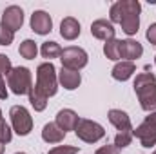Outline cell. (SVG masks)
Listing matches in <instances>:
<instances>
[{"mask_svg":"<svg viewBox=\"0 0 156 154\" xmlns=\"http://www.w3.org/2000/svg\"><path fill=\"white\" fill-rule=\"evenodd\" d=\"M140 11L142 5L138 0H118L111 5V24H120L125 35H136L140 27Z\"/></svg>","mask_w":156,"mask_h":154,"instance_id":"obj_1","label":"cell"},{"mask_svg":"<svg viewBox=\"0 0 156 154\" xmlns=\"http://www.w3.org/2000/svg\"><path fill=\"white\" fill-rule=\"evenodd\" d=\"M134 93L140 105L147 113L156 111V76L153 73H140L134 80Z\"/></svg>","mask_w":156,"mask_h":154,"instance_id":"obj_2","label":"cell"},{"mask_svg":"<svg viewBox=\"0 0 156 154\" xmlns=\"http://www.w3.org/2000/svg\"><path fill=\"white\" fill-rule=\"evenodd\" d=\"M40 91L49 98V96H55L56 91H58V75H56V69L51 62H44L37 67V83Z\"/></svg>","mask_w":156,"mask_h":154,"instance_id":"obj_3","label":"cell"},{"mask_svg":"<svg viewBox=\"0 0 156 154\" xmlns=\"http://www.w3.org/2000/svg\"><path fill=\"white\" fill-rule=\"evenodd\" d=\"M7 85L18 96L20 94H29V91L33 87L31 71L27 67H13L9 71V75H7Z\"/></svg>","mask_w":156,"mask_h":154,"instance_id":"obj_4","label":"cell"},{"mask_svg":"<svg viewBox=\"0 0 156 154\" xmlns=\"http://www.w3.org/2000/svg\"><path fill=\"white\" fill-rule=\"evenodd\" d=\"M133 136H136L142 143V147L151 149L156 145V113L145 116L144 123H140L136 129H133Z\"/></svg>","mask_w":156,"mask_h":154,"instance_id":"obj_5","label":"cell"},{"mask_svg":"<svg viewBox=\"0 0 156 154\" xmlns=\"http://www.w3.org/2000/svg\"><path fill=\"white\" fill-rule=\"evenodd\" d=\"M11 116V123H13V131L18 136H27L33 129V118L29 114V111L22 105H13L9 109Z\"/></svg>","mask_w":156,"mask_h":154,"instance_id":"obj_6","label":"cell"},{"mask_svg":"<svg viewBox=\"0 0 156 154\" xmlns=\"http://www.w3.org/2000/svg\"><path fill=\"white\" fill-rule=\"evenodd\" d=\"M75 134L85 143H96L105 136V131L100 123H96L93 120H80L75 129Z\"/></svg>","mask_w":156,"mask_h":154,"instance_id":"obj_7","label":"cell"},{"mask_svg":"<svg viewBox=\"0 0 156 154\" xmlns=\"http://www.w3.org/2000/svg\"><path fill=\"white\" fill-rule=\"evenodd\" d=\"M60 60H62V67L66 69H73V71H80L82 67L87 65V53L76 47V45H71V47H66L62 49V54H60Z\"/></svg>","mask_w":156,"mask_h":154,"instance_id":"obj_8","label":"cell"},{"mask_svg":"<svg viewBox=\"0 0 156 154\" xmlns=\"http://www.w3.org/2000/svg\"><path fill=\"white\" fill-rule=\"evenodd\" d=\"M24 24V11L18 5H9L2 13V26H5L9 31H18Z\"/></svg>","mask_w":156,"mask_h":154,"instance_id":"obj_9","label":"cell"},{"mask_svg":"<svg viewBox=\"0 0 156 154\" xmlns=\"http://www.w3.org/2000/svg\"><path fill=\"white\" fill-rule=\"evenodd\" d=\"M144 54V47L136 40H120V58H125V62H133Z\"/></svg>","mask_w":156,"mask_h":154,"instance_id":"obj_10","label":"cell"},{"mask_svg":"<svg viewBox=\"0 0 156 154\" xmlns=\"http://www.w3.org/2000/svg\"><path fill=\"white\" fill-rule=\"evenodd\" d=\"M115 33H116L115 26H113L111 22L104 20V18L94 20V22L91 24V35H93L94 38H98V40H104V42L113 40L115 38Z\"/></svg>","mask_w":156,"mask_h":154,"instance_id":"obj_11","label":"cell"},{"mask_svg":"<svg viewBox=\"0 0 156 154\" xmlns=\"http://www.w3.org/2000/svg\"><path fill=\"white\" fill-rule=\"evenodd\" d=\"M31 29L37 35H47L53 29V20L45 11H35L31 15Z\"/></svg>","mask_w":156,"mask_h":154,"instance_id":"obj_12","label":"cell"},{"mask_svg":"<svg viewBox=\"0 0 156 154\" xmlns=\"http://www.w3.org/2000/svg\"><path fill=\"white\" fill-rule=\"evenodd\" d=\"M78 121H80V118H78V114L73 109H62V111H58L55 123H56L64 132H67V131H75V129H76Z\"/></svg>","mask_w":156,"mask_h":154,"instance_id":"obj_13","label":"cell"},{"mask_svg":"<svg viewBox=\"0 0 156 154\" xmlns=\"http://www.w3.org/2000/svg\"><path fill=\"white\" fill-rule=\"evenodd\" d=\"M107 116H109V121L118 129V132H133V123L127 113L120 109H111Z\"/></svg>","mask_w":156,"mask_h":154,"instance_id":"obj_14","label":"cell"},{"mask_svg":"<svg viewBox=\"0 0 156 154\" xmlns=\"http://www.w3.org/2000/svg\"><path fill=\"white\" fill-rule=\"evenodd\" d=\"M58 82L62 83L64 89H67V91H75L78 85H80V82H82V76H80L78 71L62 67L60 73H58Z\"/></svg>","mask_w":156,"mask_h":154,"instance_id":"obj_15","label":"cell"},{"mask_svg":"<svg viewBox=\"0 0 156 154\" xmlns=\"http://www.w3.org/2000/svg\"><path fill=\"white\" fill-rule=\"evenodd\" d=\"M64 138H66V132L55 121L44 125V129H42V140L44 142H47V143H60Z\"/></svg>","mask_w":156,"mask_h":154,"instance_id":"obj_16","label":"cell"},{"mask_svg":"<svg viewBox=\"0 0 156 154\" xmlns=\"http://www.w3.org/2000/svg\"><path fill=\"white\" fill-rule=\"evenodd\" d=\"M60 35L66 40H75L80 37V22L73 16H67L60 24Z\"/></svg>","mask_w":156,"mask_h":154,"instance_id":"obj_17","label":"cell"},{"mask_svg":"<svg viewBox=\"0 0 156 154\" xmlns=\"http://www.w3.org/2000/svg\"><path fill=\"white\" fill-rule=\"evenodd\" d=\"M136 71V65L133 64V62H125V60H122V62H118L116 65L113 67V78L118 80V82H125V80H129V78L133 76V73Z\"/></svg>","mask_w":156,"mask_h":154,"instance_id":"obj_18","label":"cell"},{"mask_svg":"<svg viewBox=\"0 0 156 154\" xmlns=\"http://www.w3.org/2000/svg\"><path fill=\"white\" fill-rule=\"evenodd\" d=\"M29 103L33 105V109L35 111H44L45 107H47V96L40 91L37 85H33L31 87V91H29Z\"/></svg>","mask_w":156,"mask_h":154,"instance_id":"obj_19","label":"cell"},{"mask_svg":"<svg viewBox=\"0 0 156 154\" xmlns=\"http://www.w3.org/2000/svg\"><path fill=\"white\" fill-rule=\"evenodd\" d=\"M40 53H42L44 58H47V60L51 62L53 58H58V56L62 54V47H60L56 42H44L42 47H40Z\"/></svg>","mask_w":156,"mask_h":154,"instance_id":"obj_20","label":"cell"},{"mask_svg":"<svg viewBox=\"0 0 156 154\" xmlns=\"http://www.w3.org/2000/svg\"><path fill=\"white\" fill-rule=\"evenodd\" d=\"M18 53H20L22 58H26V60H33V58H37L38 47H37V44H35L33 40H24V42L20 44V47H18Z\"/></svg>","mask_w":156,"mask_h":154,"instance_id":"obj_21","label":"cell"},{"mask_svg":"<svg viewBox=\"0 0 156 154\" xmlns=\"http://www.w3.org/2000/svg\"><path fill=\"white\" fill-rule=\"evenodd\" d=\"M104 54L109 60H120V40H107L104 44Z\"/></svg>","mask_w":156,"mask_h":154,"instance_id":"obj_22","label":"cell"},{"mask_svg":"<svg viewBox=\"0 0 156 154\" xmlns=\"http://www.w3.org/2000/svg\"><path fill=\"white\" fill-rule=\"evenodd\" d=\"M133 132H118L116 138H115V147L116 149H123V147H129L131 142H133Z\"/></svg>","mask_w":156,"mask_h":154,"instance_id":"obj_23","label":"cell"},{"mask_svg":"<svg viewBox=\"0 0 156 154\" xmlns=\"http://www.w3.org/2000/svg\"><path fill=\"white\" fill-rule=\"evenodd\" d=\"M11 138H13V131H11V127L5 123V120H0V143L5 145V143L11 142Z\"/></svg>","mask_w":156,"mask_h":154,"instance_id":"obj_24","label":"cell"},{"mask_svg":"<svg viewBox=\"0 0 156 154\" xmlns=\"http://www.w3.org/2000/svg\"><path fill=\"white\" fill-rule=\"evenodd\" d=\"M15 38V33L9 31L5 26H2L0 22V45H11V42Z\"/></svg>","mask_w":156,"mask_h":154,"instance_id":"obj_25","label":"cell"},{"mask_svg":"<svg viewBox=\"0 0 156 154\" xmlns=\"http://www.w3.org/2000/svg\"><path fill=\"white\" fill-rule=\"evenodd\" d=\"M78 147H69V145H58L55 149H51L47 154H76Z\"/></svg>","mask_w":156,"mask_h":154,"instance_id":"obj_26","label":"cell"},{"mask_svg":"<svg viewBox=\"0 0 156 154\" xmlns=\"http://www.w3.org/2000/svg\"><path fill=\"white\" fill-rule=\"evenodd\" d=\"M11 69H13L11 67V60L5 54H0V78L4 76V75H9Z\"/></svg>","mask_w":156,"mask_h":154,"instance_id":"obj_27","label":"cell"},{"mask_svg":"<svg viewBox=\"0 0 156 154\" xmlns=\"http://www.w3.org/2000/svg\"><path fill=\"white\" fill-rule=\"evenodd\" d=\"M94 154H120V149H116L115 145H104V147H100Z\"/></svg>","mask_w":156,"mask_h":154,"instance_id":"obj_28","label":"cell"},{"mask_svg":"<svg viewBox=\"0 0 156 154\" xmlns=\"http://www.w3.org/2000/svg\"><path fill=\"white\" fill-rule=\"evenodd\" d=\"M145 38L149 40L153 45H156V24H151V26H149V29H147V33H145Z\"/></svg>","mask_w":156,"mask_h":154,"instance_id":"obj_29","label":"cell"},{"mask_svg":"<svg viewBox=\"0 0 156 154\" xmlns=\"http://www.w3.org/2000/svg\"><path fill=\"white\" fill-rule=\"evenodd\" d=\"M5 98H7V89H5L4 80L0 78V100H5Z\"/></svg>","mask_w":156,"mask_h":154,"instance_id":"obj_30","label":"cell"},{"mask_svg":"<svg viewBox=\"0 0 156 154\" xmlns=\"http://www.w3.org/2000/svg\"><path fill=\"white\" fill-rule=\"evenodd\" d=\"M4 151H5V149H4V145L0 143V154H4Z\"/></svg>","mask_w":156,"mask_h":154,"instance_id":"obj_31","label":"cell"},{"mask_svg":"<svg viewBox=\"0 0 156 154\" xmlns=\"http://www.w3.org/2000/svg\"><path fill=\"white\" fill-rule=\"evenodd\" d=\"M15 154H26V152H15Z\"/></svg>","mask_w":156,"mask_h":154,"instance_id":"obj_32","label":"cell"},{"mask_svg":"<svg viewBox=\"0 0 156 154\" xmlns=\"http://www.w3.org/2000/svg\"><path fill=\"white\" fill-rule=\"evenodd\" d=\"M0 120H2V111H0Z\"/></svg>","mask_w":156,"mask_h":154,"instance_id":"obj_33","label":"cell"},{"mask_svg":"<svg viewBox=\"0 0 156 154\" xmlns=\"http://www.w3.org/2000/svg\"><path fill=\"white\" fill-rule=\"evenodd\" d=\"M154 64H156V56H154Z\"/></svg>","mask_w":156,"mask_h":154,"instance_id":"obj_34","label":"cell"},{"mask_svg":"<svg viewBox=\"0 0 156 154\" xmlns=\"http://www.w3.org/2000/svg\"><path fill=\"white\" fill-rule=\"evenodd\" d=\"M153 154H156V151H154V152H153Z\"/></svg>","mask_w":156,"mask_h":154,"instance_id":"obj_35","label":"cell"}]
</instances>
